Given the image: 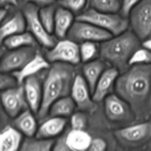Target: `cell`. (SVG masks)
Returning <instances> with one entry per match:
<instances>
[{"label": "cell", "mask_w": 151, "mask_h": 151, "mask_svg": "<svg viewBox=\"0 0 151 151\" xmlns=\"http://www.w3.org/2000/svg\"><path fill=\"white\" fill-rule=\"evenodd\" d=\"M115 83L117 95L130 106L137 120L151 116V64L130 66Z\"/></svg>", "instance_id": "1"}, {"label": "cell", "mask_w": 151, "mask_h": 151, "mask_svg": "<svg viewBox=\"0 0 151 151\" xmlns=\"http://www.w3.org/2000/svg\"><path fill=\"white\" fill-rule=\"evenodd\" d=\"M76 77L74 65L66 63H52L43 83V99L38 116L43 119L48 114L49 109L55 101L71 93Z\"/></svg>", "instance_id": "2"}, {"label": "cell", "mask_w": 151, "mask_h": 151, "mask_svg": "<svg viewBox=\"0 0 151 151\" xmlns=\"http://www.w3.org/2000/svg\"><path fill=\"white\" fill-rule=\"evenodd\" d=\"M139 47V38L132 30H126L103 41L100 47V55L102 60L123 72L130 66V58Z\"/></svg>", "instance_id": "3"}, {"label": "cell", "mask_w": 151, "mask_h": 151, "mask_svg": "<svg viewBox=\"0 0 151 151\" xmlns=\"http://www.w3.org/2000/svg\"><path fill=\"white\" fill-rule=\"evenodd\" d=\"M76 19L89 22L98 27L108 31L112 35H117L127 30L129 25L128 18L116 13H106L91 8L78 16Z\"/></svg>", "instance_id": "4"}, {"label": "cell", "mask_w": 151, "mask_h": 151, "mask_svg": "<svg viewBox=\"0 0 151 151\" xmlns=\"http://www.w3.org/2000/svg\"><path fill=\"white\" fill-rule=\"evenodd\" d=\"M38 6L27 3L23 8L27 29L32 34L38 43L46 48H52L56 44L55 38L48 32L41 23L38 16Z\"/></svg>", "instance_id": "5"}, {"label": "cell", "mask_w": 151, "mask_h": 151, "mask_svg": "<svg viewBox=\"0 0 151 151\" xmlns=\"http://www.w3.org/2000/svg\"><path fill=\"white\" fill-rule=\"evenodd\" d=\"M129 24L140 41L151 35V0H141L129 15Z\"/></svg>", "instance_id": "6"}, {"label": "cell", "mask_w": 151, "mask_h": 151, "mask_svg": "<svg viewBox=\"0 0 151 151\" xmlns=\"http://www.w3.org/2000/svg\"><path fill=\"white\" fill-rule=\"evenodd\" d=\"M68 39L75 42L105 41L114 36L108 31L98 27L89 22L77 19L67 34Z\"/></svg>", "instance_id": "7"}, {"label": "cell", "mask_w": 151, "mask_h": 151, "mask_svg": "<svg viewBox=\"0 0 151 151\" xmlns=\"http://www.w3.org/2000/svg\"><path fill=\"white\" fill-rule=\"evenodd\" d=\"M45 58L50 63L60 62L75 66L81 61L80 47L72 40H61L50 48Z\"/></svg>", "instance_id": "8"}, {"label": "cell", "mask_w": 151, "mask_h": 151, "mask_svg": "<svg viewBox=\"0 0 151 151\" xmlns=\"http://www.w3.org/2000/svg\"><path fill=\"white\" fill-rule=\"evenodd\" d=\"M36 54L35 47H24L11 50L1 58L0 72L7 73L19 70L32 60Z\"/></svg>", "instance_id": "9"}, {"label": "cell", "mask_w": 151, "mask_h": 151, "mask_svg": "<svg viewBox=\"0 0 151 151\" xmlns=\"http://www.w3.org/2000/svg\"><path fill=\"white\" fill-rule=\"evenodd\" d=\"M0 98L4 111L12 118H15L29 108L24 86L21 85L3 90Z\"/></svg>", "instance_id": "10"}, {"label": "cell", "mask_w": 151, "mask_h": 151, "mask_svg": "<svg viewBox=\"0 0 151 151\" xmlns=\"http://www.w3.org/2000/svg\"><path fill=\"white\" fill-rule=\"evenodd\" d=\"M104 110L106 117L112 122H128L135 119L129 105L117 94H111L105 98Z\"/></svg>", "instance_id": "11"}, {"label": "cell", "mask_w": 151, "mask_h": 151, "mask_svg": "<svg viewBox=\"0 0 151 151\" xmlns=\"http://www.w3.org/2000/svg\"><path fill=\"white\" fill-rule=\"evenodd\" d=\"M114 135L124 144H142L151 139V122L142 121L140 123L118 130Z\"/></svg>", "instance_id": "12"}, {"label": "cell", "mask_w": 151, "mask_h": 151, "mask_svg": "<svg viewBox=\"0 0 151 151\" xmlns=\"http://www.w3.org/2000/svg\"><path fill=\"white\" fill-rule=\"evenodd\" d=\"M71 97L79 110L93 112L96 109L95 102L92 99V93L86 81L81 75H76L71 89Z\"/></svg>", "instance_id": "13"}, {"label": "cell", "mask_w": 151, "mask_h": 151, "mask_svg": "<svg viewBox=\"0 0 151 151\" xmlns=\"http://www.w3.org/2000/svg\"><path fill=\"white\" fill-rule=\"evenodd\" d=\"M92 138L85 130L71 129L55 144V150L85 151L88 150Z\"/></svg>", "instance_id": "14"}, {"label": "cell", "mask_w": 151, "mask_h": 151, "mask_svg": "<svg viewBox=\"0 0 151 151\" xmlns=\"http://www.w3.org/2000/svg\"><path fill=\"white\" fill-rule=\"evenodd\" d=\"M119 73V71L114 67L109 68L103 72L92 92V99L95 103L105 100L107 96L111 94Z\"/></svg>", "instance_id": "15"}, {"label": "cell", "mask_w": 151, "mask_h": 151, "mask_svg": "<svg viewBox=\"0 0 151 151\" xmlns=\"http://www.w3.org/2000/svg\"><path fill=\"white\" fill-rule=\"evenodd\" d=\"M24 89L29 109L34 114H38L43 99V85L36 75L29 77L24 81Z\"/></svg>", "instance_id": "16"}, {"label": "cell", "mask_w": 151, "mask_h": 151, "mask_svg": "<svg viewBox=\"0 0 151 151\" xmlns=\"http://www.w3.org/2000/svg\"><path fill=\"white\" fill-rule=\"evenodd\" d=\"M50 66V62L47 60V58L37 52L32 60H29L21 69L13 72L12 75L16 79L18 85H22L27 78L36 75L41 70L49 69Z\"/></svg>", "instance_id": "17"}, {"label": "cell", "mask_w": 151, "mask_h": 151, "mask_svg": "<svg viewBox=\"0 0 151 151\" xmlns=\"http://www.w3.org/2000/svg\"><path fill=\"white\" fill-rule=\"evenodd\" d=\"M67 120L65 117L51 116L49 119L43 122L38 128L35 137L38 138L52 139L60 135L66 127Z\"/></svg>", "instance_id": "18"}, {"label": "cell", "mask_w": 151, "mask_h": 151, "mask_svg": "<svg viewBox=\"0 0 151 151\" xmlns=\"http://www.w3.org/2000/svg\"><path fill=\"white\" fill-rule=\"evenodd\" d=\"M74 22V15L71 10L62 6L56 8L54 28L56 36L60 38H65Z\"/></svg>", "instance_id": "19"}, {"label": "cell", "mask_w": 151, "mask_h": 151, "mask_svg": "<svg viewBox=\"0 0 151 151\" xmlns=\"http://www.w3.org/2000/svg\"><path fill=\"white\" fill-rule=\"evenodd\" d=\"M26 28V21L23 13H15L13 17L0 26V44H3V41L8 37L24 32Z\"/></svg>", "instance_id": "20"}, {"label": "cell", "mask_w": 151, "mask_h": 151, "mask_svg": "<svg viewBox=\"0 0 151 151\" xmlns=\"http://www.w3.org/2000/svg\"><path fill=\"white\" fill-rule=\"evenodd\" d=\"M22 143V133L16 128L7 126L0 131V151L20 150Z\"/></svg>", "instance_id": "21"}, {"label": "cell", "mask_w": 151, "mask_h": 151, "mask_svg": "<svg viewBox=\"0 0 151 151\" xmlns=\"http://www.w3.org/2000/svg\"><path fill=\"white\" fill-rule=\"evenodd\" d=\"M30 109H26L15 117L13 125L22 134L27 137H32L38 130L37 121Z\"/></svg>", "instance_id": "22"}, {"label": "cell", "mask_w": 151, "mask_h": 151, "mask_svg": "<svg viewBox=\"0 0 151 151\" xmlns=\"http://www.w3.org/2000/svg\"><path fill=\"white\" fill-rule=\"evenodd\" d=\"M104 62L100 60H92L86 62L83 67V78L86 81L91 93L94 91L96 83L98 81L105 69Z\"/></svg>", "instance_id": "23"}, {"label": "cell", "mask_w": 151, "mask_h": 151, "mask_svg": "<svg viewBox=\"0 0 151 151\" xmlns=\"http://www.w3.org/2000/svg\"><path fill=\"white\" fill-rule=\"evenodd\" d=\"M76 104L72 97L69 95L58 99L52 104L49 109L48 114L50 116L66 117L73 114Z\"/></svg>", "instance_id": "24"}, {"label": "cell", "mask_w": 151, "mask_h": 151, "mask_svg": "<svg viewBox=\"0 0 151 151\" xmlns=\"http://www.w3.org/2000/svg\"><path fill=\"white\" fill-rule=\"evenodd\" d=\"M38 41L35 37L29 32H22L15 34L3 41L4 47L10 50L24 47H35Z\"/></svg>", "instance_id": "25"}, {"label": "cell", "mask_w": 151, "mask_h": 151, "mask_svg": "<svg viewBox=\"0 0 151 151\" xmlns=\"http://www.w3.org/2000/svg\"><path fill=\"white\" fill-rule=\"evenodd\" d=\"M55 142L52 139L28 137L24 140L20 150L23 151H50L53 150Z\"/></svg>", "instance_id": "26"}, {"label": "cell", "mask_w": 151, "mask_h": 151, "mask_svg": "<svg viewBox=\"0 0 151 151\" xmlns=\"http://www.w3.org/2000/svg\"><path fill=\"white\" fill-rule=\"evenodd\" d=\"M56 8L53 4L44 6L38 10V16L44 28L50 34L54 32Z\"/></svg>", "instance_id": "27"}, {"label": "cell", "mask_w": 151, "mask_h": 151, "mask_svg": "<svg viewBox=\"0 0 151 151\" xmlns=\"http://www.w3.org/2000/svg\"><path fill=\"white\" fill-rule=\"evenodd\" d=\"M91 7L106 13H117L120 9V0H89Z\"/></svg>", "instance_id": "28"}, {"label": "cell", "mask_w": 151, "mask_h": 151, "mask_svg": "<svg viewBox=\"0 0 151 151\" xmlns=\"http://www.w3.org/2000/svg\"><path fill=\"white\" fill-rule=\"evenodd\" d=\"M100 50L96 42L93 41H85L80 46V55H81V60L82 62L91 61L94 60L97 56V53Z\"/></svg>", "instance_id": "29"}, {"label": "cell", "mask_w": 151, "mask_h": 151, "mask_svg": "<svg viewBox=\"0 0 151 151\" xmlns=\"http://www.w3.org/2000/svg\"><path fill=\"white\" fill-rule=\"evenodd\" d=\"M139 64H151V51L145 48L139 47L131 57L129 66Z\"/></svg>", "instance_id": "30"}, {"label": "cell", "mask_w": 151, "mask_h": 151, "mask_svg": "<svg viewBox=\"0 0 151 151\" xmlns=\"http://www.w3.org/2000/svg\"><path fill=\"white\" fill-rule=\"evenodd\" d=\"M62 7L71 10L72 13H79L85 7L87 0H60Z\"/></svg>", "instance_id": "31"}, {"label": "cell", "mask_w": 151, "mask_h": 151, "mask_svg": "<svg viewBox=\"0 0 151 151\" xmlns=\"http://www.w3.org/2000/svg\"><path fill=\"white\" fill-rule=\"evenodd\" d=\"M71 126L72 129L85 130L87 126V117L82 112L73 114L71 117Z\"/></svg>", "instance_id": "32"}, {"label": "cell", "mask_w": 151, "mask_h": 151, "mask_svg": "<svg viewBox=\"0 0 151 151\" xmlns=\"http://www.w3.org/2000/svg\"><path fill=\"white\" fill-rule=\"evenodd\" d=\"M141 0H122L119 9V14L125 18L129 17V15L133 9L136 7Z\"/></svg>", "instance_id": "33"}, {"label": "cell", "mask_w": 151, "mask_h": 151, "mask_svg": "<svg viewBox=\"0 0 151 151\" xmlns=\"http://www.w3.org/2000/svg\"><path fill=\"white\" fill-rule=\"evenodd\" d=\"M18 85L16 79L13 75H8L0 72V90H5L10 87Z\"/></svg>", "instance_id": "34"}, {"label": "cell", "mask_w": 151, "mask_h": 151, "mask_svg": "<svg viewBox=\"0 0 151 151\" xmlns=\"http://www.w3.org/2000/svg\"><path fill=\"white\" fill-rule=\"evenodd\" d=\"M107 148V142L102 138H94L91 139L88 150L103 151Z\"/></svg>", "instance_id": "35"}, {"label": "cell", "mask_w": 151, "mask_h": 151, "mask_svg": "<svg viewBox=\"0 0 151 151\" xmlns=\"http://www.w3.org/2000/svg\"><path fill=\"white\" fill-rule=\"evenodd\" d=\"M27 3H32V4H35L36 6L39 7H44V6L52 4L55 0H24Z\"/></svg>", "instance_id": "36"}, {"label": "cell", "mask_w": 151, "mask_h": 151, "mask_svg": "<svg viewBox=\"0 0 151 151\" xmlns=\"http://www.w3.org/2000/svg\"><path fill=\"white\" fill-rule=\"evenodd\" d=\"M7 5H18V0H0V8Z\"/></svg>", "instance_id": "37"}, {"label": "cell", "mask_w": 151, "mask_h": 151, "mask_svg": "<svg viewBox=\"0 0 151 151\" xmlns=\"http://www.w3.org/2000/svg\"><path fill=\"white\" fill-rule=\"evenodd\" d=\"M142 47L151 51V38H147L143 40Z\"/></svg>", "instance_id": "38"}, {"label": "cell", "mask_w": 151, "mask_h": 151, "mask_svg": "<svg viewBox=\"0 0 151 151\" xmlns=\"http://www.w3.org/2000/svg\"><path fill=\"white\" fill-rule=\"evenodd\" d=\"M7 13V10H5V9L4 8H0V23H1V22L4 20V18L6 17Z\"/></svg>", "instance_id": "39"}, {"label": "cell", "mask_w": 151, "mask_h": 151, "mask_svg": "<svg viewBox=\"0 0 151 151\" xmlns=\"http://www.w3.org/2000/svg\"><path fill=\"white\" fill-rule=\"evenodd\" d=\"M4 50H3L1 48H0V60H1V58L3 57V55H4Z\"/></svg>", "instance_id": "40"}, {"label": "cell", "mask_w": 151, "mask_h": 151, "mask_svg": "<svg viewBox=\"0 0 151 151\" xmlns=\"http://www.w3.org/2000/svg\"><path fill=\"white\" fill-rule=\"evenodd\" d=\"M58 1H60V0H58Z\"/></svg>", "instance_id": "41"}]
</instances>
